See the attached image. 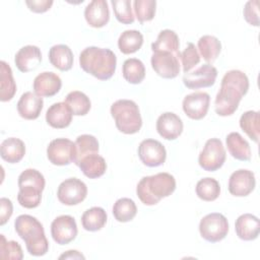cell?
I'll use <instances>...</instances> for the list:
<instances>
[{"label": "cell", "instance_id": "7402d4cb", "mask_svg": "<svg viewBox=\"0 0 260 260\" xmlns=\"http://www.w3.org/2000/svg\"><path fill=\"white\" fill-rule=\"evenodd\" d=\"M72 112L65 102L53 104L46 113L47 123L56 129L66 128L72 122Z\"/></svg>", "mask_w": 260, "mask_h": 260}, {"label": "cell", "instance_id": "ab89813d", "mask_svg": "<svg viewBox=\"0 0 260 260\" xmlns=\"http://www.w3.org/2000/svg\"><path fill=\"white\" fill-rule=\"evenodd\" d=\"M111 4L117 20L124 24H130L134 22V14L131 8L130 0H112Z\"/></svg>", "mask_w": 260, "mask_h": 260}, {"label": "cell", "instance_id": "b9f144b4", "mask_svg": "<svg viewBox=\"0 0 260 260\" xmlns=\"http://www.w3.org/2000/svg\"><path fill=\"white\" fill-rule=\"evenodd\" d=\"M179 59L181 60L183 72L188 73L200 62V55L195 45L193 43H188L185 50L183 52H180Z\"/></svg>", "mask_w": 260, "mask_h": 260}, {"label": "cell", "instance_id": "836d02e7", "mask_svg": "<svg viewBox=\"0 0 260 260\" xmlns=\"http://www.w3.org/2000/svg\"><path fill=\"white\" fill-rule=\"evenodd\" d=\"M123 77L131 84L140 83L145 77V67L141 60L130 58L124 61L122 66Z\"/></svg>", "mask_w": 260, "mask_h": 260}, {"label": "cell", "instance_id": "30bf717a", "mask_svg": "<svg viewBox=\"0 0 260 260\" xmlns=\"http://www.w3.org/2000/svg\"><path fill=\"white\" fill-rule=\"evenodd\" d=\"M180 53L156 52L151 56V67L162 78L172 79L180 73Z\"/></svg>", "mask_w": 260, "mask_h": 260}, {"label": "cell", "instance_id": "7a4b0ae2", "mask_svg": "<svg viewBox=\"0 0 260 260\" xmlns=\"http://www.w3.org/2000/svg\"><path fill=\"white\" fill-rule=\"evenodd\" d=\"M79 65L82 70L100 80L110 79L117 65V57L107 48L87 47L79 55Z\"/></svg>", "mask_w": 260, "mask_h": 260}, {"label": "cell", "instance_id": "83f0119b", "mask_svg": "<svg viewBox=\"0 0 260 260\" xmlns=\"http://www.w3.org/2000/svg\"><path fill=\"white\" fill-rule=\"evenodd\" d=\"M179 37L172 29H164L159 31L156 41L151 44V50L153 53L156 52H170L179 54Z\"/></svg>", "mask_w": 260, "mask_h": 260}, {"label": "cell", "instance_id": "d6986e66", "mask_svg": "<svg viewBox=\"0 0 260 260\" xmlns=\"http://www.w3.org/2000/svg\"><path fill=\"white\" fill-rule=\"evenodd\" d=\"M84 17L88 25L99 28L105 26L110 20L108 2L105 0H93L84 9Z\"/></svg>", "mask_w": 260, "mask_h": 260}, {"label": "cell", "instance_id": "60d3db41", "mask_svg": "<svg viewBox=\"0 0 260 260\" xmlns=\"http://www.w3.org/2000/svg\"><path fill=\"white\" fill-rule=\"evenodd\" d=\"M0 258L1 259H12L21 260L23 253L20 245L15 241H7L4 235H0Z\"/></svg>", "mask_w": 260, "mask_h": 260}, {"label": "cell", "instance_id": "5bb4252c", "mask_svg": "<svg viewBox=\"0 0 260 260\" xmlns=\"http://www.w3.org/2000/svg\"><path fill=\"white\" fill-rule=\"evenodd\" d=\"M216 77V68L210 64H204L192 72L185 73L183 76V83L187 88L198 89L213 85Z\"/></svg>", "mask_w": 260, "mask_h": 260}, {"label": "cell", "instance_id": "74e56055", "mask_svg": "<svg viewBox=\"0 0 260 260\" xmlns=\"http://www.w3.org/2000/svg\"><path fill=\"white\" fill-rule=\"evenodd\" d=\"M196 195L203 201H214L220 194L219 183L213 178H203L196 184Z\"/></svg>", "mask_w": 260, "mask_h": 260}, {"label": "cell", "instance_id": "2e32d148", "mask_svg": "<svg viewBox=\"0 0 260 260\" xmlns=\"http://www.w3.org/2000/svg\"><path fill=\"white\" fill-rule=\"evenodd\" d=\"M256 186L255 175L252 171L240 169L234 172L229 179V191L237 197L248 196Z\"/></svg>", "mask_w": 260, "mask_h": 260}, {"label": "cell", "instance_id": "f1b7e54d", "mask_svg": "<svg viewBox=\"0 0 260 260\" xmlns=\"http://www.w3.org/2000/svg\"><path fill=\"white\" fill-rule=\"evenodd\" d=\"M91 153H99L98 139L89 134L79 135L74 142L73 162L77 166L84 156Z\"/></svg>", "mask_w": 260, "mask_h": 260}, {"label": "cell", "instance_id": "4fadbf2b", "mask_svg": "<svg viewBox=\"0 0 260 260\" xmlns=\"http://www.w3.org/2000/svg\"><path fill=\"white\" fill-rule=\"evenodd\" d=\"M77 224L71 215L57 216L51 223V235L59 245H67L77 236Z\"/></svg>", "mask_w": 260, "mask_h": 260}, {"label": "cell", "instance_id": "52a82bcc", "mask_svg": "<svg viewBox=\"0 0 260 260\" xmlns=\"http://www.w3.org/2000/svg\"><path fill=\"white\" fill-rule=\"evenodd\" d=\"M199 233L204 240L210 243H216L223 240L229 233V222L226 217L218 212H212L205 215L200 220Z\"/></svg>", "mask_w": 260, "mask_h": 260}, {"label": "cell", "instance_id": "9a60e30c", "mask_svg": "<svg viewBox=\"0 0 260 260\" xmlns=\"http://www.w3.org/2000/svg\"><path fill=\"white\" fill-rule=\"evenodd\" d=\"M210 96L204 91H195L187 94L182 103L184 113L193 120H201L208 112Z\"/></svg>", "mask_w": 260, "mask_h": 260}, {"label": "cell", "instance_id": "4316f807", "mask_svg": "<svg viewBox=\"0 0 260 260\" xmlns=\"http://www.w3.org/2000/svg\"><path fill=\"white\" fill-rule=\"evenodd\" d=\"M77 166L83 175L89 179L102 177L107 170L106 160L99 153H91L84 156Z\"/></svg>", "mask_w": 260, "mask_h": 260}, {"label": "cell", "instance_id": "e575fe53", "mask_svg": "<svg viewBox=\"0 0 260 260\" xmlns=\"http://www.w3.org/2000/svg\"><path fill=\"white\" fill-rule=\"evenodd\" d=\"M64 102L69 106L72 114L75 116L86 115L89 112L91 107L89 98L85 93L79 90H73L69 92L66 95V99Z\"/></svg>", "mask_w": 260, "mask_h": 260}, {"label": "cell", "instance_id": "8992f818", "mask_svg": "<svg viewBox=\"0 0 260 260\" xmlns=\"http://www.w3.org/2000/svg\"><path fill=\"white\" fill-rule=\"evenodd\" d=\"M111 115L117 129L124 134H135L142 126L137 104L131 100H118L111 106Z\"/></svg>", "mask_w": 260, "mask_h": 260}, {"label": "cell", "instance_id": "cb8c5ba5", "mask_svg": "<svg viewBox=\"0 0 260 260\" xmlns=\"http://www.w3.org/2000/svg\"><path fill=\"white\" fill-rule=\"evenodd\" d=\"M225 143L230 154L242 161H248L251 159V148L246 139L238 132H231L225 138Z\"/></svg>", "mask_w": 260, "mask_h": 260}, {"label": "cell", "instance_id": "7c38bea8", "mask_svg": "<svg viewBox=\"0 0 260 260\" xmlns=\"http://www.w3.org/2000/svg\"><path fill=\"white\" fill-rule=\"evenodd\" d=\"M138 156L143 165L154 168L164 165L167 158V151L158 140L144 139L138 146Z\"/></svg>", "mask_w": 260, "mask_h": 260}, {"label": "cell", "instance_id": "ffe728a7", "mask_svg": "<svg viewBox=\"0 0 260 260\" xmlns=\"http://www.w3.org/2000/svg\"><path fill=\"white\" fill-rule=\"evenodd\" d=\"M42 61V53L39 47L27 45L18 50L14 57L17 69L23 73L35 70Z\"/></svg>", "mask_w": 260, "mask_h": 260}, {"label": "cell", "instance_id": "f6af8a7d", "mask_svg": "<svg viewBox=\"0 0 260 260\" xmlns=\"http://www.w3.org/2000/svg\"><path fill=\"white\" fill-rule=\"evenodd\" d=\"M25 4L29 8L30 11L36 13H44L48 11L53 5L52 0H31L25 1Z\"/></svg>", "mask_w": 260, "mask_h": 260}, {"label": "cell", "instance_id": "4dcf8cb0", "mask_svg": "<svg viewBox=\"0 0 260 260\" xmlns=\"http://www.w3.org/2000/svg\"><path fill=\"white\" fill-rule=\"evenodd\" d=\"M0 100L1 102H8L16 92V83L12 70L5 61L0 62Z\"/></svg>", "mask_w": 260, "mask_h": 260}, {"label": "cell", "instance_id": "ba28073f", "mask_svg": "<svg viewBox=\"0 0 260 260\" xmlns=\"http://www.w3.org/2000/svg\"><path fill=\"white\" fill-rule=\"evenodd\" d=\"M225 149L220 139L210 138L208 139L198 156L199 166L207 171L214 172L222 167L225 161Z\"/></svg>", "mask_w": 260, "mask_h": 260}, {"label": "cell", "instance_id": "d4e9b609", "mask_svg": "<svg viewBox=\"0 0 260 260\" xmlns=\"http://www.w3.org/2000/svg\"><path fill=\"white\" fill-rule=\"evenodd\" d=\"M1 157L9 162H19L25 154V145L22 140L15 137H9L2 141L0 145Z\"/></svg>", "mask_w": 260, "mask_h": 260}, {"label": "cell", "instance_id": "d6a6232c", "mask_svg": "<svg viewBox=\"0 0 260 260\" xmlns=\"http://www.w3.org/2000/svg\"><path fill=\"white\" fill-rule=\"evenodd\" d=\"M197 46L200 55L207 63H212L215 61L221 51V43L214 36L205 35L201 37L198 40Z\"/></svg>", "mask_w": 260, "mask_h": 260}, {"label": "cell", "instance_id": "bcb514c9", "mask_svg": "<svg viewBox=\"0 0 260 260\" xmlns=\"http://www.w3.org/2000/svg\"><path fill=\"white\" fill-rule=\"evenodd\" d=\"M59 258L60 259H63V258H65V259H84L85 257L76 250H69V251L65 252L64 254L60 255Z\"/></svg>", "mask_w": 260, "mask_h": 260}, {"label": "cell", "instance_id": "8fae6325", "mask_svg": "<svg viewBox=\"0 0 260 260\" xmlns=\"http://www.w3.org/2000/svg\"><path fill=\"white\" fill-rule=\"evenodd\" d=\"M47 156L55 166H67L73 162L74 142L68 138H56L47 147Z\"/></svg>", "mask_w": 260, "mask_h": 260}, {"label": "cell", "instance_id": "d590c367", "mask_svg": "<svg viewBox=\"0 0 260 260\" xmlns=\"http://www.w3.org/2000/svg\"><path fill=\"white\" fill-rule=\"evenodd\" d=\"M240 127L256 143L259 142L260 119L259 112L247 111L240 118Z\"/></svg>", "mask_w": 260, "mask_h": 260}, {"label": "cell", "instance_id": "3957f363", "mask_svg": "<svg viewBox=\"0 0 260 260\" xmlns=\"http://www.w3.org/2000/svg\"><path fill=\"white\" fill-rule=\"evenodd\" d=\"M176 189V180L169 173H158L143 177L137 184L136 194L145 205H155L170 196Z\"/></svg>", "mask_w": 260, "mask_h": 260}, {"label": "cell", "instance_id": "9c48e42d", "mask_svg": "<svg viewBox=\"0 0 260 260\" xmlns=\"http://www.w3.org/2000/svg\"><path fill=\"white\" fill-rule=\"evenodd\" d=\"M87 195V187L84 182L77 178H69L63 181L57 190L58 200L65 205H77Z\"/></svg>", "mask_w": 260, "mask_h": 260}, {"label": "cell", "instance_id": "277c9868", "mask_svg": "<svg viewBox=\"0 0 260 260\" xmlns=\"http://www.w3.org/2000/svg\"><path fill=\"white\" fill-rule=\"evenodd\" d=\"M16 234L24 241L27 252L32 256H43L49 250L43 224L34 216L21 214L14 221Z\"/></svg>", "mask_w": 260, "mask_h": 260}, {"label": "cell", "instance_id": "603a6c76", "mask_svg": "<svg viewBox=\"0 0 260 260\" xmlns=\"http://www.w3.org/2000/svg\"><path fill=\"white\" fill-rule=\"evenodd\" d=\"M235 231L237 236L243 241L256 240L260 232L259 218L251 213H244L237 218Z\"/></svg>", "mask_w": 260, "mask_h": 260}, {"label": "cell", "instance_id": "e0dca14e", "mask_svg": "<svg viewBox=\"0 0 260 260\" xmlns=\"http://www.w3.org/2000/svg\"><path fill=\"white\" fill-rule=\"evenodd\" d=\"M183 127L181 118L172 112L161 114L156 120V131L167 140L177 139L182 134Z\"/></svg>", "mask_w": 260, "mask_h": 260}, {"label": "cell", "instance_id": "f546056e", "mask_svg": "<svg viewBox=\"0 0 260 260\" xmlns=\"http://www.w3.org/2000/svg\"><path fill=\"white\" fill-rule=\"evenodd\" d=\"M107 219L108 216L105 209L94 206L83 212L81 216V224L85 231L98 232L105 226Z\"/></svg>", "mask_w": 260, "mask_h": 260}, {"label": "cell", "instance_id": "ee69618b", "mask_svg": "<svg viewBox=\"0 0 260 260\" xmlns=\"http://www.w3.org/2000/svg\"><path fill=\"white\" fill-rule=\"evenodd\" d=\"M0 225H4L13 213V205L10 199L2 197L0 199Z\"/></svg>", "mask_w": 260, "mask_h": 260}, {"label": "cell", "instance_id": "8d00e7d4", "mask_svg": "<svg viewBox=\"0 0 260 260\" xmlns=\"http://www.w3.org/2000/svg\"><path fill=\"white\" fill-rule=\"evenodd\" d=\"M112 212L115 219L119 222H128L135 217L137 207L132 199L120 198L114 203Z\"/></svg>", "mask_w": 260, "mask_h": 260}, {"label": "cell", "instance_id": "484cf974", "mask_svg": "<svg viewBox=\"0 0 260 260\" xmlns=\"http://www.w3.org/2000/svg\"><path fill=\"white\" fill-rule=\"evenodd\" d=\"M49 61L55 68L68 71L73 65V53L67 45H55L49 51Z\"/></svg>", "mask_w": 260, "mask_h": 260}, {"label": "cell", "instance_id": "ac0fdd59", "mask_svg": "<svg viewBox=\"0 0 260 260\" xmlns=\"http://www.w3.org/2000/svg\"><path fill=\"white\" fill-rule=\"evenodd\" d=\"M62 86V80L54 72L45 71L36 76L34 80V92L40 96H53L59 92Z\"/></svg>", "mask_w": 260, "mask_h": 260}, {"label": "cell", "instance_id": "44dd1931", "mask_svg": "<svg viewBox=\"0 0 260 260\" xmlns=\"http://www.w3.org/2000/svg\"><path fill=\"white\" fill-rule=\"evenodd\" d=\"M44 106L42 98L35 92L26 91L21 94L17 103V112L19 116L25 120H35L39 118Z\"/></svg>", "mask_w": 260, "mask_h": 260}, {"label": "cell", "instance_id": "1f68e13d", "mask_svg": "<svg viewBox=\"0 0 260 260\" xmlns=\"http://www.w3.org/2000/svg\"><path fill=\"white\" fill-rule=\"evenodd\" d=\"M143 45V36L139 30L127 29L123 31L118 39L119 50L123 54H133Z\"/></svg>", "mask_w": 260, "mask_h": 260}, {"label": "cell", "instance_id": "5b68a950", "mask_svg": "<svg viewBox=\"0 0 260 260\" xmlns=\"http://www.w3.org/2000/svg\"><path fill=\"white\" fill-rule=\"evenodd\" d=\"M17 201L24 208H36L40 205L42 192L45 188V178L35 169L24 170L18 177Z\"/></svg>", "mask_w": 260, "mask_h": 260}, {"label": "cell", "instance_id": "f35d334b", "mask_svg": "<svg viewBox=\"0 0 260 260\" xmlns=\"http://www.w3.org/2000/svg\"><path fill=\"white\" fill-rule=\"evenodd\" d=\"M155 0H135L133 8L137 20L142 24L145 21H150L155 15Z\"/></svg>", "mask_w": 260, "mask_h": 260}, {"label": "cell", "instance_id": "6da1fadb", "mask_svg": "<svg viewBox=\"0 0 260 260\" xmlns=\"http://www.w3.org/2000/svg\"><path fill=\"white\" fill-rule=\"evenodd\" d=\"M248 89L249 79L244 72L236 69L228 71L221 79L220 88L215 96L216 114L222 117L233 115Z\"/></svg>", "mask_w": 260, "mask_h": 260}, {"label": "cell", "instance_id": "7bdbcfd3", "mask_svg": "<svg viewBox=\"0 0 260 260\" xmlns=\"http://www.w3.org/2000/svg\"><path fill=\"white\" fill-rule=\"evenodd\" d=\"M258 0H250L245 4L243 14L245 20L254 26H259V11H258Z\"/></svg>", "mask_w": 260, "mask_h": 260}]
</instances>
